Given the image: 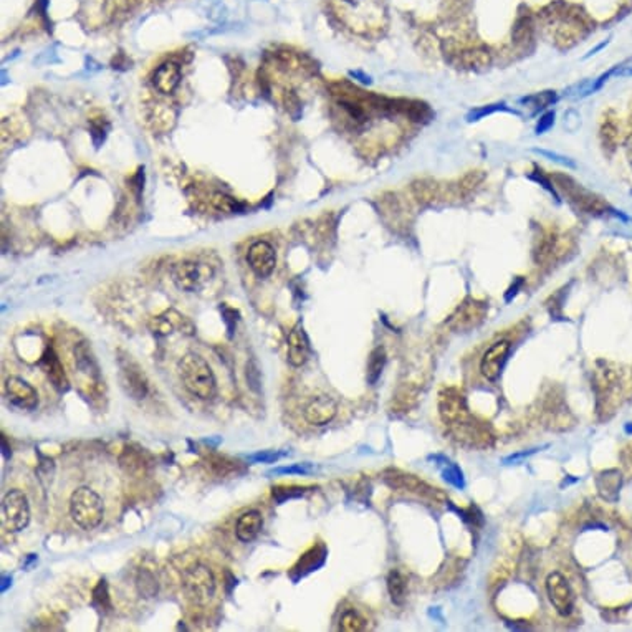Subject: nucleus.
<instances>
[{"instance_id":"1","label":"nucleus","mask_w":632,"mask_h":632,"mask_svg":"<svg viewBox=\"0 0 632 632\" xmlns=\"http://www.w3.org/2000/svg\"><path fill=\"white\" fill-rule=\"evenodd\" d=\"M179 376L184 387L199 399H212L217 392L216 376L212 367L199 354L187 353L179 359Z\"/></svg>"},{"instance_id":"2","label":"nucleus","mask_w":632,"mask_h":632,"mask_svg":"<svg viewBox=\"0 0 632 632\" xmlns=\"http://www.w3.org/2000/svg\"><path fill=\"white\" fill-rule=\"evenodd\" d=\"M70 515L79 528L90 531L102 525L104 505L102 497L90 487H78L71 493Z\"/></svg>"},{"instance_id":"3","label":"nucleus","mask_w":632,"mask_h":632,"mask_svg":"<svg viewBox=\"0 0 632 632\" xmlns=\"http://www.w3.org/2000/svg\"><path fill=\"white\" fill-rule=\"evenodd\" d=\"M182 591L192 604L204 606L216 594V577L204 564H194L182 575Z\"/></svg>"},{"instance_id":"4","label":"nucleus","mask_w":632,"mask_h":632,"mask_svg":"<svg viewBox=\"0 0 632 632\" xmlns=\"http://www.w3.org/2000/svg\"><path fill=\"white\" fill-rule=\"evenodd\" d=\"M553 181L556 184V187H558V189L562 191L577 209H581V211L588 213H601L608 209V204H604V200H601V198H597V195L586 191L584 187H581L576 181H573L569 175L555 174Z\"/></svg>"},{"instance_id":"5","label":"nucleus","mask_w":632,"mask_h":632,"mask_svg":"<svg viewBox=\"0 0 632 632\" xmlns=\"http://www.w3.org/2000/svg\"><path fill=\"white\" fill-rule=\"evenodd\" d=\"M213 270L206 263L184 260L173 269V280L175 287L182 291H198L212 278Z\"/></svg>"},{"instance_id":"6","label":"nucleus","mask_w":632,"mask_h":632,"mask_svg":"<svg viewBox=\"0 0 632 632\" xmlns=\"http://www.w3.org/2000/svg\"><path fill=\"white\" fill-rule=\"evenodd\" d=\"M2 520L8 531H22L30 523V506L27 497L20 490H10L2 501Z\"/></svg>"},{"instance_id":"7","label":"nucleus","mask_w":632,"mask_h":632,"mask_svg":"<svg viewBox=\"0 0 632 632\" xmlns=\"http://www.w3.org/2000/svg\"><path fill=\"white\" fill-rule=\"evenodd\" d=\"M384 482H386L391 488H394V490H404V492L414 493V495H417L421 498H429V500H434V501L446 500L443 493L439 492L437 488L430 487V485L425 483L424 480L417 479V477H414L411 474H404V472L386 470L384 472Z\"/></svg>"},{"instance_id":"8","label":"nucleus","mask_w":632,"mask_h":632,"mask_svg":"<svg viewBox=\"0 0 632 632\" xmlns=\"http://www.w3.org/2000/svg\"><path fill=\"white\" fill-rule=\"evenodd\" d=\"M546 594L559 616L566 617L575 609V594H573L571 586H569L566 576L562 573L555 571L546 577Z\"/></svg>"},{"instance_id":"9","label":"nucleus","mask_w":632,"mask_h":632,"mask_svg":"<svg viewBox=\"0 0 632 632\" xmlns=\"http://www.w3.org/2000/svg\"><path fill=\"white\" fill-rule=\"evenodd\" d=\"M118 363L121 387L124 389V392L131 396L133 399H144L148 394V379H146L140 364L131 356L118 358Z\"/></svg>"},{"instance_id":"10","label":"nucleus","mask_w":632,"mask_h":632,"mask_svg":"<svg viewBox=\"0 0 632 632\" xmlns=\"http://www.w3.org/2000/svg\"><path fill=\"white\" fill-rule=\"evenodd\" d=\"M510 349H512V341L500 340L485 351L482 359H480V372L487 381L495 383L501 376L506 359H508Z\"/></svg>"},{"instance_id":"11","label":"nucleus","mask_w":632,"mask_h":632,"mask_svg":"<svg viewBox=\"0 0 632 632\" xmlns=\"http://www.w3.org/2000/svg\"><path fill=\"white\" fill-rule=\"evenodd\" d=\"M6 396L8 403L23 411H33L39 405V394H37L35 387L15 376L6 381Z\"/></svg>"},{"instance_id":"12","label":"nucleus","mask_w":632,"mask_h":632,"mask_svg":"<svg viewBox=\"0 0 632 632\" xmlns=\"http://www.w3.org/2000/svg\"><path fill=\"white\" fill-rule=\"evenodd\" d=\"M485 312H487V308H485L483 303L475 300H467L450 316L447 325L452 329H455V332H467V329L477 328V326L482 323Z\"/></svg>"},{"instance_id":"13","label":"nucleus","mask_w":632,"mask_h":632,"mask_svg":"<svg viewBox=\"0 0 632 632\" xmlns=\"http://www.w3.org/2000/svg\"><path fill=\"white\" fill-rule=\"evenodd\" d=\"M247 262L258 277L265 278L274 274L277 265V253L269 242H255L247 253Z\"/></svg>"},{"instance_id":"14","label":"nucleus","mask_w":632,"mask_h":632,"mask_svg":"<svg viewBox=\"0 0 632 632\" xmlns=\"http://www.w3.org/2000/svg\"><path fill=\"white\" fill-rule=\"evenodd\" d=\"M338 412V404L333 397L329 396H316L312 399L305 408L303 416L305 421L312 425H325L329 424L334 419Z\"/></svg>"},{"instance_id":"15","label":"nucleus","mask_w":632,"mask_h":632,"mask_svg":"<svg viewBox=\"0 0 632 632\" xmlns=\"http://www.w3.org/2000/svg\"><path fill=\"white\" fill-rule=\"evenodd\" d=\"M149 329L156 336H167L169 333H173V329H179V332L186 334L194 333V326H192L191 321L186 316L179 315L174 309L166 312L161 316H154L149 321Z\"/></svg>"},{"instance_id":"16","label":"nucleus","mask_w":632,"mask_h":632,"mask_svg":"<svg viewBox=\"0 0 632 632\" xmlns=\"http://www.w3.org/2000/svg\"><path fill=\"white\" fill-rule=\"evenodd\" d=\"M181 83V66L175 61H166L153 75V85L159 93L171 95Z\"/></svg>"},{"instance_id":"17","label":"nucleus","mask_w":632,"mask_h":632,"mask_svg":"<svg viewBox=\"0 0 632 632\" xmlns=\"http://www.w3.org/2000/svg\"><path fill=\"white\" fill-rule=\"evenodd\" d=\"M309 341L301 326H295L288 334V363L293 367H301L308 361Z\"/></svg>"},{"instance_id":"18","label":"nucleus","mask_w":632,"mask_h":632,"mask_svg":"<svg viewBox=\"0 0 632 632\" xmlns=\"http://www.w3.org/2000/svg\"><path fill=\"white\" fill-rule=\"evenodd\" d=\"M263 518L262 513L257 510H250L238 518L236 526V535L242 543H250L257 538V535L262 531Z\"/></svg>"},{"instance_id":"19","label":"nucleus","mask_w":632,"mask_h":632,"mask_svg":"<svg viewBox=\"0 0 632 632\" xmlns=\"http://www.w3.org/2000/svg\"><path fill=\"white\" fill-rule=\"evenodd\" d=\"M454 64L457 65V68L463 70H482L492 64V57L487 50H466L455 55Z\"/></svg>"},{"instance_id":"20","label":"nucleus","mask_w":632,"mask_h":632,"mask_svg":"<svg viewBox=\"0 0 632 632\" xmlns=\"http://www.w3.org/2000/svg\"><path fill=\"white\" fill-rule=\"evenodd\" d=\"M597 490H600V495L608 501H616L619 498V492H621V485H622V477L621 472L617 470H606L600 474L596 480Z\"/></svg>"},{"instance_id":"21","label":"nucleus","mask_w":632,"mask_h":632,"mask_svg":"<svg viewBox=\"0 0 632 632\" xmlns=\"http://www.w3.org/2000/svg\"><path fill=\"white\" fill-rule=\"evenodd\" d=\"M41 367H44L47 378L52 381L53 386L57 389L65 391V389L68 387V381H66L64 366H61L60 359L57 358V354L53 353V351H48V353L44 356V359H41Z\"/></svg>"},{"instance_id":"22","label":"nucleus","mask_w":632,"mask_h":632,"mask_svg":"<svg viewBox=\"0 0 632 632\" xmlns=\"http://www.w3.org/2000/svg\"><path fill=\"white\" fill-rule=\"evenodd\" d=\"M412 194L417 199V202L429 206V204L437 202L442 198V189L432 179H421V181L412 184Z\"/></svg>"},{"instance_id":"23","label":"nucleus","mask_w":632,"mask_h":632,"mask_svg":"<svg viewBox=\"0 0 632 632\" xmlns=\"http://www.w3.org/2000/svg\"><path fill=\"white\" fill-rule=\"evenodd\" d=\"M386 351H384L383 346H378L371 351L370 359H367V372H366V379L370 386H374L378 383L381 374H383L384 366H386Z\"/></svg>"},{"instance_id":"24","label":"nucleus","mask_w":632,"mask_h":632,"mask_svg":"<svg viewBox=\"0 0 632 632\" xmlns=\"http://www.w3.org/2000/svg\"><path fill=\"white\" fill-rule=\"evenodd\" d=\"M387 591L394 604H397V606L404 604L408 584H405V577L403 576V573L397 571V569H392V571L387 575Z\"/></svg>"},{"instance_id":"25","label":"nucleus","mask_w":632,"mask_h":632,"mask_svg":"<svg viewBox=\"0 0 632 632\" xmlns=\"http://www.w3.org/2000/svg\"><path fill=\"white\" fill-rule=\"evenodd\" d=\"M556 98H558V96H556L555 91H543V93L525 96V98L521 99V104H525V108H530L531 113H538L545 110L548 106H551V104L556 102Z\"/></svg>"},{"instance_id":"26","label":"nucleus","mask_w":632,"mask_h":632,"mask_svg":"<svg viewBox=\"0 0 632 632\" xmlns=\"http://www.w3.org/2000/svg\"><path fill=\"white\" fill-rule=\"evenodd\" d=\"M364 626H366V622H364V619L359 616L354 609L345 611L340 619V631L358 632V631H363Z\"/></svg>"},{"instance_id":"27","label":"nucleus","mask_w":632,"mask_h":632,"mask_svg":"<svg viewBox=\"0 0 632 632\" xmlns=\"http://www.w3.org/2000/svg\"><path fill=\"white\" fill-rule=\"evenodd\" d=\"M483 179H485L483 171H470V173H467L457 182V189H459L460 194L467 195L468 192H472L474 189H477V187H479L480 184L483 182Z\"/></svg>"},{"instance_id":"28","label":"nucleus","mask_w":632,"mask_h":632,"mask_svg":"<svg viewBox=\"0 0 632 632\" xmlns=\"http://www.w3.org/2000/svg\"><path fill=\"white\" fill-rule=\"evenodd\" d=\"M211 202H212L213 209H217V211H220V212L233 213V212H238L242 209V206L237 202L236 199L230 198V195H225V194H213Z\"/></svg>"},{"instance_id":"29","label":"nucleus","mask_w":632,"mask_h":632,"mask_svg":"<svg viewBox=\"0 0 632 632\" xmlns=\"http://www.w3.org/2000/svg\"><path fill=\"white\" fill-rule=\"evenodd\" d=\"M136 581H137V589H140V593L142 594V596L151 597L157 593V583L149 571H144V569H142V571H140V575H137Z\"/></svg>"},{"instance_id":"30","label":"nucleus","mask_w":632,"mask_h":632,"mask_svg":"<svg viewBox=\"0 0 632 632\" xmlns=\"http://www.w3.org/2000/svg\"><path fill=\"white\" fill-rule=\"evenodd\" d=\"M442 475H443V479H446L450 485H454V487L463 488V485H466V482H463L462 470H460L455 463L449 462V460H447L446 466H443V468H442Z\"/></svg>"},{"instance_id":"31","label":"nucleus","mask_w":632,"mask_h":632,"mask_svg":"<svg viewBox=\"0 0 632 632\" xmlns=\"http://www.w3.org/2000/svg\"><path fill=\"white\" fill-rule=\"evenodd\" d=\"M555 245H556V238L555 237L548 236V237L543 238V240L539 242L537 252H535V262H537V263L546 262L548 258L551 257V253H553Z\"/></svg>"},{"instance_id":"32","label":"nucleus","mask_w":632,"mask_h":632,"mask_svg":"<svg viewBox=\"0 0 632 632\" xmlns=\"http://www.w3.org/2000/svg\"><path fill=\"white\" fill-rule=\"evenodd\" d=\"M535 153L537 154H542V156H545V157H550L551 161H555V162H559V164H564V166H571V167H575V162L571 161V159L566 157V156H562V154H558V153H551V151H545V149H533Z\"/></svg>"},{"instance_id":"33","label":"nucleus","mask_w":632,"mask_h":632,"mask_svg":"<svg viewBox=\"0 0 632 632\" xmlns=\"http://www.w3.org/2000/svg\"><path fill=\"white\" fill-rule=\"evenodd\" d=\"M553 124H555V113H546V115H543L542 118H539V123L537 126V135H543V133H546L548 129L553 126Z\"/></svg>"},{"instance_id":"34","label":"nucleus","mask_w":632,"mask_h":632,"mask_svg":"<svg viewBox=\"0 0 632 632\" xmlns=\"http://www.w3.org/2000/svg\"><path fill=\"white\" fill-rule=\"evenodd\" d=\"M602 137H604V142H608V144L616 142V126L613 123H604V126H602Z\"/></svg>"},{"instance_id":"35","label":"nucleus","mask_w":632,"mask_h":632,"mask_svg":"<svg viewBox=\"0 0 632 632\" xmlns=\"http://www.w3.org/2000/svg\"><path fill=\"white\" fill-rule=\"evenodd\" d=\"M497 110H500V106H487V108H480V110H475V111H472L470 115L467 116V119L468 121H477V119H480V118H483L485 115H490V113L493 111H497Z\"/></svg>"},{"instance_id":"36","label":"nucleus","mask_w":632,"mask_h":632,"mask_svg":"<svg viewBox=\"0 0 632 632\" xmlns=\"http://www.w3.org/2000/svg\"><path fill=\"white\" fill-rule=\"evenodd\" d=\"M312 470V467L308 466H296V467H288V468H275L274 474H308Z\"/></svg>"},{"instance_id":"37","label":"nucleus","mask_w":632,"mask_h":632,"mask_svg":"<svg viewBox=\"0 0 632 632\" xmlns=\"http://www.w3.org/2000/svg\"><path fill=\"white\" fill-rule=\"evenodd\" d=\"M343 2L349 3V6H358V3L363 2V0H343Z\"/></svg>"},{"instance_id":"38","label":"nucleus","mask_w":632,"mask_h":632,"mask_svg":"<svg viewBox=\"0 0 632 632\" xmlns=\"http://www.w3.org/2000/svg\"><path fill=\"white\" fill-rule=\"evenodd\" d=\"M626 432L632 434V422H631V424H627V425H626Z\"/></svg>"}]
</instances>
